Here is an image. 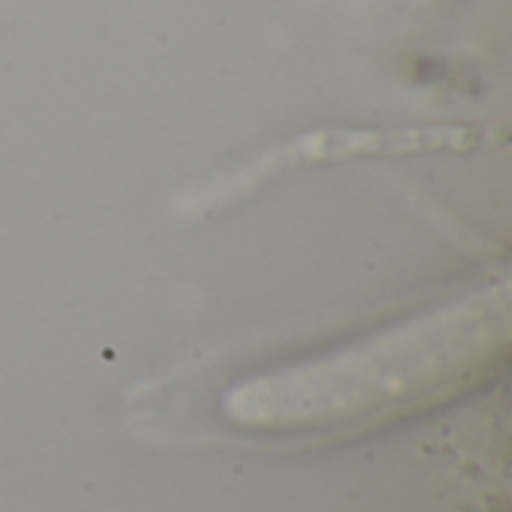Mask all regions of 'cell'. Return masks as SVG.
I'll use <instances>...</instances> for the list:
<instances>
[{
    "label": "cell",
    "mask_w": 512,
    "mask_h": 512,
    "mask_svg": "<svg viewBox=\"0 0 512 512\" xmlns=\"http://www.w3.org/2000/svg\"><path fill=\"white\" fill-rule=\"evenodd\" d=\"M507 339V303L489 297L393 330L363 348L243 384L228 414L246 429H309L438 399L480 375Z\"/></svg>",
    "instance_id": "6da1fadb"
}]
</instances>
